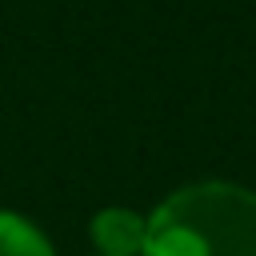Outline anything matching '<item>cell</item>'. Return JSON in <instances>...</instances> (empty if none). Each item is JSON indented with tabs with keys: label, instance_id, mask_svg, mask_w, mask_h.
Wrapping results in <instances>:
<instances>
[{
	"label": "cell",
	"instance_id": "cell-1",
	"mask_svg": "<svg viewBox=\"0 0 256 256\" xmlns=\"http://www.w3.org/2000/svg\"><path fill=\"white\" fill-rule=\"evenodd\" d=\"M144 256H256V192L240 184H192L152 216Z\"/></svg>",
	"mask_w": 256,
	"mask_h": 256
},
{
	"label": "cell",
	"instance_id": "cell-3",
	"mask_svg": "<svg viewBox=\"0 0 256 256\" xmlns=\"http://www.w3.org/2000/svg\"><path fill=\"white\" fill-rule=\"evenodd\" d=\"M0 256H52V248L28 220L0 212Z\"/></svg>",
	"mask_w": 256,
	"mask_h": 256
},
{
	"label": "cell",
	"instance_id": "cell-2",
	"mask_svg": "<svg viewBox=\"0 0 256 256\" xmlns=\"http://www.w3.org/2000/svg\"><path fill=\"white\" fill-rule=\"evenodd\" d=\"M92 236L104 256H140L144 236H148V220H140L128 208H108L92 220Z\"/></svg>",
	"mask_w": 256,
	"mask_h": 256
}]
</instances>
